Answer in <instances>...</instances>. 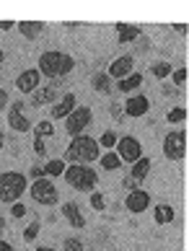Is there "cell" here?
<instances>
[{"mask_svg": "<svg viewBox=\"0 0 189 251\" xmlns=\"http://www.w3.org/2000/svg\"><path fill=\"white\" fill-rule=\"evenodd\" d=\"M101 158V151H99V143L93 140L91 135H78L70 140V148H65V163H93Z\"/></svg>", "mask_w": 189, "mask_h": 251, "instance_id": "1", "label": "cell"}, {"mask_svg": "<svg viewBox=\"0 0 189 251\" xmlns=\"http://www.w3.org/2000/svg\"><path fill=\"white\" fill-rule=\"evenodd\" d=\"M75 68V60L70 57V54H65V52H57V50H50V52H44L42 57H39V70L42 75H47L50 80H57V78H65V75H70Z\"/></svg>", "mask_w": 189, "mask_h": 251, "instance_id": "2", "label": "cell"}, {"mask_svg": "<svg viewBox=\"0 0 189 251\" xmlns=\"http://www.w3.org/2000/svg\"><path fill=\"white\" fill-rule=\"evenodd\" d=\"M62 179L68 181L73 189H78V192H91L93 187H96V181H99V174L93 171L91 166H86V163H68Z\"/></svg>", "mask_w": 189, "mask_h": 251, "instance_id": "3", "label": "cell"}, {"mask_svg": "<svg viewBox=\"0 0 189 251\" xmlns=\"http://www.w3.org/2000/svg\"><path fill=\"white\" fill-rule=\"evenodd\" d=\"M29 189V179L18 171H8V174H0V202L5 204H13L21 200V194Z\"/></svg>", "mask_w": 189, "mask_h": 251, "instance_id": "4", "label": "cell"}, {"mask_svg": "<svg viewBox=\"0 0 189 251\" xmlns=\"http://www.w3.org/2000/svg\"><path fill=\"white\" fill-rule=\"evenodd\" d=\"M31 200L36 204H44V207H52V204L60 202V192L57 187L52 184V179H47V176H42V179H34L31 184Z\"/></svg>", "mask_w": 189, "mask_h": 251, "instance_id": "5", "label": "cell"}, {"mask_svg": "<svg viewBox=\"0 0 189 251\" xmlns=\"http://www.w3.org/2000/svg\"><path fill=\"white\" fill-rule=\"evenodd\" d=\"M93 122V111L91 106H75L68 117H65V129H68L70 137H78L86 132V127H91Z\"/></svg>", "mask_w": 189, "mask_h": 251, "instance_id": "6", "label": "cell"}, {"mask_svg": "<svg viewBox=\"0 0 189 251\" xmlns=\"http://www.w3.org/2000/svg\"><path fill=\"white\" fill-rule=\"evenodd\" d=\"M163 155L168 161H182L187 155V132L184 129H174L163 137Z\"/></svg>", "mask_w": 189, "mask_h": 251, "instance_id": "7", "label": "cell"}, {"mask_svg": "<svg viewBox=\"0 0 189 251\" xmlns=\"http://www.w3.org/2000/svg\"><path fill=\"white\" fill-rule=\"evenodd\" d=\"M117 155H119V161L122 163H135L137 158H143V145H140L137 137H132V135H125V137H119L117 140Z\"/></svg>", "mask_w": 189, "mask_h": 251, "instance_id": "8", "label": "cell"}, {"mask_svg": "<svg viewBox=\"0 0 189 251\" xmlns=\"http://www.w3.org/2000/svg\"><path fill=\"white\" fill-rule=\"evenodd\" d=\"M8 127H13L16 132H29L34 127L29 122V117H24V101H13L8 109Z\"/></svg>", "mask_w": 189, "mask_h": 251, "instance_id": "9", "label": "cell"}, {"mask_svg": "<svg viewBox=\"0 0 189 251\" xmlns=\"http://www.w3.org/2000/svg\"><path fill=\"white\" fill-rule=\"evenodd\" d=\"M135 68V57H132V54H122V57H117L114 62L109 65V73L107 75L111 78V80H122V78H127V75H132V70Z\"/></svg>", "mask_w": 189, "mask_h": 251, "instance_id": "10", "label": "cell"}, {"mask_svg": "<svg viewBox=\"0 0 189 251\" xmlns=\"http://www.w3.org/2000/svg\"><path fill=\"white\" fill-rule=\"evenodd\" d=\"M39 83H42V73L31 68V70H24V73H18V78H16V88L21 91V94H34L36 88H39Z\"/></svg>", "mask_w": 189, "mask_h": 251, "instance_id": "11", "label": "cell"}, {"mask_svg": "<svg viewBox=\"0 0 189 251\" xmlns=\"http://www.w3.org/2000/svg\"><path fill=\"white\" fill-rule=\"evenodd\" d=\"M125 207L130 212H135V215H140V212H145L150 207V194L145 189H132L125 200Z\"/></svg>", "mask_w": 189, "mask_h": 251, "instance_id": "12", "label": "cell"}, {"mask_svg": "<svg viewBox=\"0 0 189 251\" xmlns=\"http://www.w3.org/2000/svg\"><path fill=\"white\" fill-rule=\"evenodd\" d=\"M122 106H125V114L127 117H145L148 109H150V101H148V96H140L137 94V96H130Z\"/></svg>", "mask_w": 189, "mask_h": 251, "instance_id": "13", "label": "cell"}, {"mask_svg": "<svg viewBox=\"0 0 189 251\" xmlns=\"http://www.w3.org/2000/svg\"><path fill=\"white\" fill-rule=\"evenodd\" d=\"M47 104H57V88H52V86H39L31 94V106L36 109H42Z\"/></svg>", "mask_w": 189, "mask_h": 251, "instance_id": "14", "label": "cell"}, {"mask_svg": "<svg viewBox=\"0 0 189 251\" xmlns=\"http://www.w3.org/2000/svg\"><path fill=\"white\" fill-rule=\"evenodd\" d=\"M114 29H117V44H119V47H125V44H130V42H137L140 36H143V31H140V26L114 24Z\"/></svg>", "mask_w": 189, "mask_h": 251, "instance_id": "15", "label": "cell"}, {"mask_svg": "<svg viewBox=\"0 0 189 251\" xmlns=\"http://www.w3.org/2000/svg\"><path fill=\"white\" fill-rule=\"evenodd\" d=\"M75 106H78V96H75V94H65L57 104L52 106V117H54V119H65Z\"/></svg>", "mask_w": 189, "mask_h": 251, "instance_id": "16", "label": "cell"}, {"mask_svg": "<svg viewBox=\"0 0 189 251\" xmlns=\"http://www.w3.org/2000/svg\"><path fill=\"white\" fill-rule=\"evenodd\" d=\"M62 218L68 220L73 228H86V218H83V212H81V207L75 202H65L62 204Z\"/></svg>", "mask_w": 189, "mask_h": 251, "instance_id": "17", "label": "cell"}, {"mask_svg": "<svg viewBox=\"0 0 189 251\" xmlns=\"http://www.w3.org/2000/svg\"><path fill=\"white\" fill-rule=\"evenodd\" d=\"M148 171H150V158H145V155H143V158H137V161L132 163L130 179H132V181H135L137 187H140V184L145 181V176H148Z\"/></svg>", "mask_w": 189, "mask_h": 251, "instance_id": "18", "label": "cell"}, {"mask_svg": "<svg viewBox=\"0 0 189 251\" xmlns=\"http://www.w3.org/2000/svg\"><path fill=\"white\" fill-rule=\"evenodd\" d=\"M16 29L21 31V36H26V39H36V36L44 31V24L42 21H18Z\"/></svg>", "mask_w": 189, "mask_h": 251, "instance_id": "19", "label": "cell"}, {"mask_svg": "<svg viewBox=\"0 0 189 251\" xmlns=\"http://www.w3.org/2000/svg\"><path fill=\"white\" fill-rule=\"evenodd\" d=\"M140 86H143V73H137V70L132 73V75L117 80V88L122 91V94H132V91H137Z\"/></svg>", "mask_w": 189, "mask_h": 251, "instance_id": "20", "label": "cell"}, {"mask_svg": "<svg viewBox=\"0 0 189 251\" xmlns=\"http://www.w3.org/2000/svg\"><path fill=\"white\" fill-rule=\"evenodd\" d=\"M153 218H156V223L158 226H168V223H174V218H176V212H174V207L171 204H156L153 207Z\"/></svg>", "mask_w": 189, "mask_h": 251, "instance_id": "21", "label": "cell"}, {"mask_svg": "<svg viewBox=\"0 0 189 251\" xmlns=\"http://www.w3.org/2000/svg\"><path fill=\"white\" fill-rule=\"evenodd\" d=\"M65 169H68V163H65L62 158H52V161L44 166V176L47 179H54V176H62Z\"/></svg>", "mask_w": 189, "mask_h": 251, "instance_id": "22", "label": "cell"}, {"mask_svg": "<svg viewBox=\"0 0 189 251\" xmlns=\"http://www.w3.org/2000/svg\"><path fill=\"white\" fill-rule=\"evenodd\" d=\"M91 86H93V91H99V94H111V78L107 73H96V75L91 78Z\"/></svg>", "mask_w": 189, "mask_h": 251, "instance_id": "23", "label": "cell"}, {"mask_svg": "<svg viewBox=\"0 0 189 251\" xmlns=\"http://www.w3.org/2000/svg\"><path fill=\"white\" fill-rule=\"evenodd\" d=\"M99 163H101V169H107V171H117L122 169V161H119V155L114 151H109V153H104L99 158Z\"/></svg>", "mask_w": 189, "mask_h": 251, "instance_id": "24", "label": "cell"}, {"mask_svg": "<svg viewBox=\"0 0 189 251\" xmlns=\"http://www.w3.org/2000/svg\"><path fill=\"white\" fill-rule=\"evenodd\" d=\"M150 70H153V75H156L158 80H163V78L171 75L174 65H171V62H156V65H150Z\"/></svg>", "mask_w": 189, "mask_h": 251, "instance_id": "25", "label": "cell"}, {"mask_svg": "<svg viewBox=\"0 0 189 251\" xmlns=\"http://www.w3.org/2000/svg\"><path fill=\"white\" fill-rule=\"evenodd\" d=\"M31 129H34V137H42V140H44L47 135L52 137V132H54V125L50 122V119H42V122L36 125V127H31Z\"/></svg>", "mask_w": 189, "mask_h": 251, "instance_id": "26", "label": "cell"}, {"mask_svg": "<svg viewBox=\"0 0 189 251\" xmlns=\"http://www.w3.org/2000/svg\"><path fill=\"white\" fill-rule=\"evenodd\" d=\"M166 119H168V122H171V125H179V122H184V119H187V109L184 106H174L171 111H168V114H166Z\"/></svg>", "mask_w": 189, "mask_h": 251, "instance_id": "27", "label": "cell"}, {"mask_svg": "<svg viewBox=\"0 0 189 251\" xmlns=\"http://www.w3.org/2000/svg\"><path fill=\"white\" fill-rule=\"evenodd\" d=\"M117 140H119V137H117V132H111V129H109V132H104L101 137H99V148H109V151H111V148H114L117 145Z\"/></svg>", "mask_w": 189, "mask_h": 251, "instance_id": "28", "label": "cell"}, {"mask_svg": "<svg viewBox=\"0 0 189 251\" xmlns=\"http://www.w3.org/2000/svg\"><path fill=\"white\" fill-rule=\"evenodd\" d=\"M91 207L101 212V210H107V200H104V194L101 192H91Z\"/></svg>", "mask_w": 189, "mask_h": 251, "instance_id": "29", "label": "cell"}, {"mask_svg": "<svg viewBox=\"0 0 189 251\" xmlns=\"http://www.w3.org/2000/svg\"><path fill=\"white\" fill-rule=\"evenodd\" d=\"M36 236H39V223H36V220H34V223H31V226H29V228H26V230H24V241H26V244H29V241H34Z\"/></svg>", "mask_w": 189, "mask_h": 251, "instance_id": "30", "label": "cell"}, {"mask_svg": "<svg viewBox=\"0 0 189 251\" xmlns=\"http://www.w3.org/2000/svg\"><path fill=\"white\" fill-rule=\"evenodd\" d=\"M171 75H174V86H184V83H187V68L171 70Z\"/></svg>", "mask_w": 189, "mask_h": 251, "instance_id": "31", "label": "cell"}, {"mask_svg": "<svg viewBox=\"0 0 189 251\" xmlns=\"http://www.w3.org/2000/svg\"><path fill=\"white\" fill-rule=\"evenodd\" d=\"M62 251H83V244H81L78 238H65Z\"/></svg>", "mask_w": 189, "mask_h": 251, "instance_id": "32", "label": "cell"}, {"mask_svg": "<svg viewBox=\"0 0 189 251\" xmlns=\"http://www.w3.org/2000/svg\"><path fill=\"white\" fill-rule=\"evenodd\" d=\"M11 215H13V218H24V215H26V207H24L21 202H13V204H11Z\"/></svg>", "mask_w": 189, "mask_h": 251, "instance_id": "33", "label": "cell"}, {"mask_svg": "<svg viewBox=\"0 0 189 251\" xmlns=\"http://www.w3.org/2000/svg\"><path fill=\"white\" fill-rule=\"evenodd\" d=\"M34 153H36V155H44V153H47V145H44L42 137H34Z\"/></svg>", "mask_w": 189, "mask_h": 251, "instance_id": "34", "label": "cell"}, {"mask_svg": "<svg viewBox=\"0 0 189 251\" xmlns=\"http://www.w3.org/2000/svg\"><path fill=\"white\" fill-rule=\"evenodd\" d=\"M29 174L34 176V179H42V176H44V166H31Z\"/></svg>", "mask_w": 189, "mask_h": 251, "instance_id": "35", "label": "cell"}, {"mask_svg": "<svg viewBox=\"0 0 189 251\" xmlns=\"http://www.w3.org/2000/svg\"><path fill=\"white\" fill-rule=\"evenodd\" d=\"M0 109H8V91L0 88Z\"/></svg>", "mask_w": 189, "mask_h": 251, "instance_id": "36", "label": "cell"}, {"mask_svg": "<svg viewBox=\"0 0 189 251\" xmlns=\"http://www.w3.org/2000/svg\"><path fill=\"white\" fill-rule=\"evenodd\" d=\"M122 184H125V189H130V192H132V189H140V187H137V184H135V181H132V179H130V176H127V179H125V181H122Z\"/></svg>", "mask_w": 189, "mask_h": 251, "instance_id": "37", "label": "cell"}, {"mask_svg": "<svg viewBox=\"0 0 189 251\" xmlns=\"http://www.w3.org/2000/svg\"><path fill=\"white\" fill-rule=\"evenodd\" d=\"M13 26H16L13 21H0V31H11Z\"/></svg>", "mask_w": 189, "mask_h": 251, "instance_id": "38", "label": "cell"}, {"mask_svg": "<svg viewBox=\"0 0 189 251\" xmlns=\"http://www.w3.org/2000/svg\"><path fill=\"white\" fill-rule=\"evenodd\" d=\"M111 114H114L117 119H122V117H125V111H122V109H119L117 104H111Z\"/></svg>", "mask_w": 189, "mask_h": 251, "instance_id": "39", "label": "cell"}, {"mask_svg": "<svg viewBox=\"0 0 189 251\" xmlns=\"http://www.w3.org/2000/svg\"><path fill=\"white\" fill-rule=\"evenodd\" d=\"M0 251H16L11 244H8V241H3V238H0Z\"/></svg>", "mask_w": 189, "mask_h": 251, "instance_id": "40", "label": "cell"}, {"mask_svg": "<svg viewBox=\"0 0 189 251\" xmlns=\"http://www.w3.org/2000/svg\"><path fill=\"white\" fill-rule=\"evenodd\" d=\"M174 29H176L179 34H187V24H174Z\"/></svg>", "mask_w": 189, "mask_h": 251, "instance_id": "41", "label": "cell"}, {"mask_svg": "<svg viewBox=\"0 0 189 251\" xmlns=\"http://www.w3.org/2000/svg\"><path fill=\"white\" fill-rule=\"evenodd\" d=\"M3 233H5V218L0 215V238H3Z\"/></svg>", "mask_w": 189, "mask_h": 251, "instance_id": "42", "label": "cell"}, {"mask_svg": "<svg viewBox=\"0 0 189 251\" xmlns=\"http://www.w3.org/2000/svg\"><path fill=\"white\" fill-rule=\"evenodd\" d=\"M3 62H5V52L0 50V68H3Z\"/></svg>", "mask_w": 189, "mask_h": 251, "instance_id": "43", "label": "cell"}, {"mask_svg": "<svg viewBox=\"0 0 189 251\" xmlns=\"http://www.w3.org/2000/svg\"><path fill=\"white\" fill-rule=\"evenodd\" d=\"M3 145H5V135H3V132H0V148H3Z\"/></svg>", "mask_w": 189, "mask_h": 251, "instance_id": "44", "label": "cell"}, {"mask_svg": "<svg viewBox=\"0 0 189 251\" xmlns=\"http://www.w3.org/2000/svg\"><path fill=\"white\" fill-rule=\"evenodd\" d=\"M36 251H54V249H50V246H39V249H36Z\"/></svg>", "mask_w": 189, "mask_h": 251, "instance_id": "45", "label": "cell"}]
</instances>
